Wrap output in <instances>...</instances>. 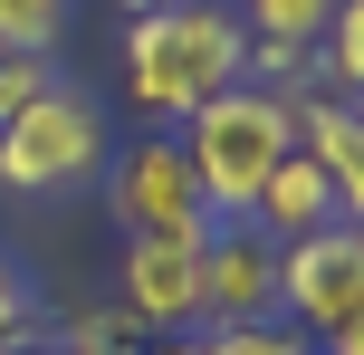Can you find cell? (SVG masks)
Wrapping results in <instances>:
<instances>
[{
    "label": "cell",
    "mask_w": 364,
    "mask_h": 355,
    "mask_svg": "<svg viewBox=\"0 0 364 355\" xmlns=\"http://www.w3.org/2000/svg\"><path fill=\"white\" fill-rule=\"evenodd\" d=\"M240 58H250V29H240V10H220V0L144 10L125 29V96L154 125H182L201 96L240 87Z\"/></svg>",
    "instance_id": "1"
},
{
    "label": "cell",
    "mask_w": 364,
    "mask_h": 355,
    "mask_svg": "<svg viewBox=\"0 0 364 355\" xmlns=\"http://www.w3.org/2000/svg\"><path fill=\"white\" fill-rule=\"evenodd\" d=\"M182 164H192V183H201V202H211V221H240V211L259 202V183H269V164L297 144V115L278 106L269 87H220V96H201L192 115H182Z\"/></svg>",
    "instance_id": "2"
},
{
    "label": "cell",
    "mask_w": 364,
    "mask_h": 355,
    "mask_svg": "<svg viewBox=\"0 0 364 355\" xmlns=\"http://www.w3.org/2000/svg\"><path fill=\"white\" fill-rule=\"evenodd\" d=\"M106 106L77 77H48L19 115H0V192H68L106 173Z\"/></svg>",
    "instance_id": "3"
},
{
    "label": "cell",
    "mask_w": 364,
    "mask_h": 355,
    "mask_svg": "<svg viewBox=\"0 0 364 355\" xmlns=\"http://www.w3.org/2000/svg\"><path fill=\"white\" fill-rule=\"evenodd\" d=\"M278 317L307 327L316 346L364 317V221H326V231L278 240Z\"/></svg>",
    "instance_id": "4"
},
{
    "label": "cell",
    "mask_w": 364,
    "mask_h": 355,
    "mask_svg": "<svg viewBox=\"0 0 364 355\" xmlns=\"http://www.w3.org/2000/svg\"><path fill=\"white\" fill-rule=\"evenodd\" d=\"M106 202L125 221V240H211V202H201L173 134H144V144L106 154Z\"/></svg>",
    "instance_id": "5"
},
{
    "label": "cell",
    "mask_w": 364,
    "mask_h": 355,
    "mask_svg": "<svg viewBox=\"0 0 364 355\" xmlns=\"http://www.w3.org/2000/svg\"><path fill=\"white\" fill-rule=\"evenodd\" d=\"M278 317V240L259 221H211L201 240V327Z\"/></svg>",
    "instance_id": "6"
},
{
    "label": "cell",
    "mask_w": 364,
    "mask_h": 355,
    "mask_svg": "<svg viewBox=\"0 0 364 355\" xmlns=\"http://www.w3.org/2000/svg\"><path fill=\"white\" fill-rule=\"evenodd\" d=\"M125 307L144 337H192L201 327V240H125Z\"/></svg>",
    "instance_id": "7"
},
{
    "label": "cell",
    "mask_w": 364,
    "mask_h": 355,
    "mask_svg": "<svg viewBox=\"0 0 364 355\" xmlns=\"http://www.w3.org/2000/svg\"><path fill=\"white\" fill-rule=\"evenodd\" d=\"M240 221H259L269 240H297V231H326V221H336V173L316 164V154H297V144H288V154L269 164V183H259V202L240 211Z\"/></svg>",
    "instance_id": "8"
},
{
    "label": "cell",
    "mask_w": 364,
    "mask_h": 355,
    "mask_svg": "<svg viewBox=\"0 0 364 355\" xmlns=\"http://www.w3.org/2000/svg\"><path fill=\"white\" fill-rule=\"evenodd\" d=\"M201 355H326V346L288 317H250V327H201Z\"/></svg>",
    "instance_id": "9"
},
{
    "label": "cell",
    "mask_w": 364,
    "mask_h": 355,
    "mask_svg": "<svg viewBox=\"0 0 364 355\" xmlns=\"http://www.w3.org/2000/svg\"><path fill=\"white\" fill-rule=\"evenodd\" d=\"M68 38V0H0V58H48Z\"/></svg>",
    "instance_id": "10"
},
{
    "label": "cell",
    "mask_w": 364,
    "mask_h": 355,
    "mask_svg": "<svg viewBox=\"0 0 364 355\" xmlns=\"http://www.w3.org/2000/svg\"><path fill=\"white\" fill-rule=\"evenodd\" d=\"M336 19V0H240V29L250 38H297V48H316Z\"/></svg>",
    "instance_id": "11"
},
{
    "label": "cell",
    "mask_w": 364,
    "mask_h": 355,
    "mask_svg": "<svg viewBox=\"0 0 364 355\" xmlns=\"http://www.w3.org/2000/svg\"><path fill=\"white\" fill-rule=\"evenodd\" d=\"M326 77L346 96H364V0H336V19H326Z\"/></svg>",
    "instance_id": "12"
},
{
    "label": "cell",
    "mask_w": 364,
    "mask_h": 355,
    "mask_svg": "<svg viewBox=\"0 0 364 355\" xmlns=\"http://www.w3.org/2000/svg\"><path fill=\"white\" fill-rule=\"evenodd\" d=\"M326 173H336V221H364V106H355L346 144L326 154Z\"/></svg>",
    "instance_id": "13"
},
{
    "label": "cell",
    "mask_w": 364,
    "mask_h": 355,
    "mask_svg": "<svg viewBox=\"0 0 364 355\" xmlns=\"http://www.w3.org/2000/svg\"><path fill=\"white\" fill-rule=\"evenodd\" d=\"M29 327H38V288L19 279V260H0V355L29 346Z\"/></svg>",
    "instance_id": "14"
},
{
    "label": "cell",
    "mask_w": 364,
    "mask_h": 355,
    "mask_svg": "<svg viewBox=\"0 0 364 355\" xmlns=\"http://www.w3.org/2000/svg\"><path fill=\"white\" fill-rule=\"evenodd\" d=\"M68 346H87V355H134V346H144V327H134L125 307H96V317L68 327Z\"/></svg>",
    "instance_id": "15"
},
{
    "label": "cell",
    "mask_w": 364,
    "mask_h": 355,
    "mask_svg": "<svg viewBox=\"0 0 364 355\" xmlns=\"http://www.w3.org/2000/svg\"><path fill=\"white\" fill-rule=\"evenodd\" d=\"M48 77H58L48 58H0V115H19V106H29L38 87H48Z\"/></svg>",
    "instance_id": "16"
},
{
    "label": "cell",
    "mask_w": 364,
    "mask_h": 355,
    "mask_svg": "<svg viewBox=\"0 0 364 355\" xmlns=\"http://www.w3.org/2000/svg\"><path fill=\"white\" fill-rule=\"evenodd\" d=\"M134 355H201V327H192V337H144Z\"/></svg>",
    "instance_id": "17"
},
{
    "label": "cell",
    "mask_w": 364,
    "mask_h": 355,
    "mask_svg": "<svg viewBox=\"0 0 364 355\" xmlns=\"http://www.w3.org/2000/svg\"><path fill=\"white\" fill-rule=\"evenodd\" d=\"M326 355H364V317L346 327V337H326Z\"/></svg>",
    "instance_id": "18"
},
{
    "label": "cell",
    "mask_w": 364,
    "mask_h": 355,
    "mask_svg": "<svg viewBox=\"0 0 364 355\" xmlns=\"http://www.w3.org/2000/svg\"><path fill=\"white\" fill-rule=\"evenodd\" d=\"M19 355H87V346H68V337H58V346H38V337H29V346H19Z\"/></svg>",
    "instance_id": "19"
},
{
    "label": "cell",
    "mask_w": 364,
    "mask_h": 355,
    "mask_svg": "<svg viewBox=\"0 0 364 355\" xmlns=\"http://www.w3.org/2000/svg\"><path fill=\"white\" fill-rule=\"evenodd\" d=\"M125 10H134V19H144V10H182V0H125Z\"/></svg>",
    "instance_id": "20"
}]
</instances>
